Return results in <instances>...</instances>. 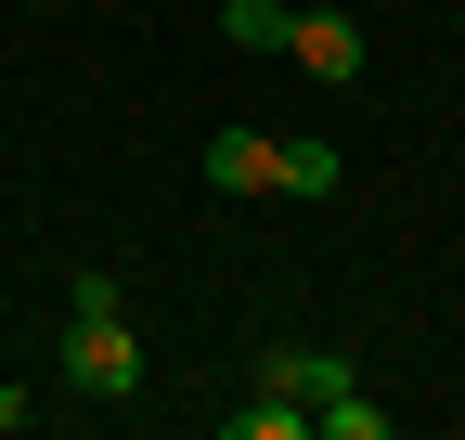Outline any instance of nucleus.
I'll return each mask as SVG.
<instances>
[{
    "label": "nucleus",
    "instance_id": "obj_9",
    "mask_svg": "<svg viewBox=\"0 0 465 440\" xmlns=\"http://www.w3.org/2000/svg\"><path fill=\"white\" fill-rule=\"evenodd\" d=\"M39 14H65V0H39Z\"/></svg>",
    "mask_w": 465,
    "mask_h": 440
},
{
    "label": "nucleus",
    "instance_id": "obj_4",
    "mask_svg": "<svg viewBox=\"0 0 465 440\" xmlns=\"http://www.w3.org/2000/svg\"><path fill=\"white\" fill-rule=\"evenodd\" d=\"M207 182L220 195H272V130H220L207 143Z\"/></svg>",
    "mask_w": 465,
    "mask_h": 440
},
{
    "label": "nucleus",
    "instance_id": "obj_8",
    "mask_svg": "<svg viewBox=\"0 0 465 440\" xmlns=\"http://www.w3.org/2000/svg\"><path fill=\"white\" fill-rule=\"evenodd\" d=\"M311 427H323V440H388V402H362V389H336V402H323Z\"/></svg>",
    "mask_w": 465,
    "mask_h": 440
},
{
    "label": "nucleus",
    "instance_id": "obj_5",
    "mask_svg": "<svg viewBox=\"0 0 465 440\" xmlns=\"http://www.w3.org/2000/svg\"><path fill=\"white\" fill-rule=\"evenodd\" d=\"M220 39L232 52H284L298 39V0H220Z\"/></svg>",
    "mask_w": 465,
    "mask_h": 440
},
{
    "label": "nucleus",
    "instance_id": "obj_3",
    "mask_svg": "<svg viewBox=\"0 0 465 440\" xmlns=\"http://www.w3.org/2000/svg\"><path fill=\"white\" fill-rule=\"evenodd\" d=\"M259 389H284L298 415H323V402L349 389V363H336V350H298V337H272V350H259Z\"/></svg>",
    "mask_w": 465,
    "mask_h": 440
},
{
    "label": "nucleus",
    "instance_id": "obj_6",
    "mask_svg": "<svg viewBox=\"0 0 465 440\" xmlns=\"http://www.w3.org/2000/svg\"><path fill=\"white\" fill-rule=\"evenodd\" d=\"M272 195H336V143L284 130V143H272Z\"/></svg>",
    "mask_w": 465,
    "mask_h": 440
},
{
    "label": "nucleus",
    "instance_id": "obj_2",
    "mask_svg": "<svg viewBox=\"0 0 465 440\" xmlns=\"http://www.w3.org/2000/svg\"><path fill=\"white\" fill-rule=\"evenodd\" d=\"M284 65H311L323 91H349V78H362V26H349L336 0H311V14H298V39H284Z\"/></svg>",
    "mask_w": 465,
    "mask_h": 440
},
{
    "label": "nucleus",
    "instance_id": "obj_1",
    "mask_svg": "<svg viewBox=\"0 0 465 440\" xmlns=\"http://www.w3.org/2000/svg\"><path fill=\"white\" fill-rule=\"evenodd\" d=\"M65 389H91V402H130L143 389V337H130V311H65Z\"/></svg>",
    "mask_w": 465,
    "mask_h": 440
},
{
    "label": "nucleus",
    "instance_id": "obj_7",
    "mask_svg": "<svg viewBox=\"0 0 465 440\" xmlns=\"http://www.w3.org/2000/svg\"><path fill=\"white\" fill-rule=\"evenodd\" d=\"M232 440H311V415L284 389H259V402H232Z\"/></svg>",
    "mask_w": 465,
    "mask_h": 440
}]
</instances>
